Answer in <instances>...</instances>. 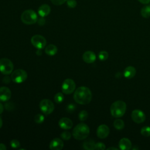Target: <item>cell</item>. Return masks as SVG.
I'll list each match as a JSON object with an SVG mask.
<instances>
[{
  "instance_id": "cell-37",
  "label": "cell",
  "mask_w": 150,
  "mask_h": 150,
  "mask_svg": "<svg viewBox=\"0 0 150 150\" xmlns=\"http://www.w3.org/2000/svg\"><path fill=\"white\" fill-rule=\"evenodd\" d=\"M140 3L142 4H148L150 2V0H138Z\"/></svg>"
},
{
  "instance_id": "cell-36",
  "label": "cell",
  "mask_w": 150,
  "mask_h": 150,
  "mask_svg": "<svg viewBox=\"0 0 150 150\" xmlns=\"http://www.w3.org/2000/svg\"><path fill=\"white\" fill-rule=\"evenodd\" d=\"M11 79L9 78V77L8 76H5L2 79V82L5 84H8V83H9V82L11 81Z\"/></svg>"
},
{
  "instance_id": "cell-25",
  "label": "cell",
  "mask_w": 150,
  "mask_h": 150,
  "mask_svg": "<svg viewBox=\"0 0 150 150\" xmlns=\"http://www.w3.org/2000/svg\"><path fill=\"white\" fill-rule=\"evenodd\" d=\"M45 120V117L42 114H38L35 116L34 121L37 124H41Z\"/></svg>"
},
{
  "instance_id": "cell-1",
  "label": "cell",
  "mask_w": 150,
  "mask_h": 150,
  "mask_svg": "<svg viewBox=\"0 0 150 150\" xmlns=\"http://www.w3.org/2000/svg\"><path fill=\"white\" fill-rule=\"evenodd\" d=\"M73 98L74 101L81 105L90 103L92 98V93L90 90L85 86H81L77 88L74 91Z\"/></svg>"
},
{
  "instance_id": "cell-35",
  "label": "cell",
  "mask_w": 150,
  "mask_h": 150,
  "mask_svg": "<svg viewBox=\"0 0 150 150\" xmlns=\"http://www.w3.org/2000/svg\"><path fill=\"white\" fill-rule=\"evenodd\" d=\"M37 22L38 23L39 25L40 26H43L44 25V24L45 23V19H44V17H41L39 19H38V21H37Z\"/></svg>"
},
{
  "instance_id": "cell-38",
  "label": "cell",
  "mask_w": 150,
  "mask_h": 150,
  "mask_svg": "<svg viewBox=\"0 0 150 150\" xmlns=\"http://www.w3.org/2000/svg\"><path fill=\"white\" fill-rule=\"evenodd\" d=\"M6 149V147L4 144L0 143V150H5Z\"/></svg>"
},
{
  "instance_id": "cell-11",
  "label": "cell",
  "mask_w": 150,
  "mask_h": 150,
  "mask_svg": "<svg viewBox=\"0 0 150 150\" xmlns=\"http://www.w3.org/2000/svg\"><path fill=\"white\" fill-rule=\"evenodd\" d=\"M109 133L110 129L105 124L100 125L97 129V135L101 139H104L107 137Z\"/></svg>"
},
{
  "instance_id": "cell-22",
  "label": "cell",
  "mask_w": 150,
  "mask_h": 150,
  "mask_svg": "<svg viewBox=\"0 0 150 150\" xmlns=\"http://www.w3.org/2000/svg\"><path fill=\"white\" fill-rule=\"evenodd\" d=\"M114 127L117 129H122L124 127V122L121 119H117L114 122Z\"/></svg>"
},
{
  "instance_id": "cell-16",
  "label": "cell",
  "mask_w": 150,
  "mask_h": 150,
  "mask_svg": "<svg viewBox=\"0 0 150 150\" xmlns=\"http://www.w3.org/2000/svg\"><path fill=\"white\" fill-rule=\"evenodd\" d=\"M51 11L50 7L49 5L47 4H43L40 5L38 10V14L40 15L41 17H45L47 16Z\"/></svg>"
},
{
  "instance_id": "cell-29",
  "label": "cell",
  "mask_w": 150,
  "mask_h": 150,
  "mask_svg": "<svg viewBox=\"0 0 150 150\" xmlns=\"http://www.w3.org/2000/svg\"><path fill=\"white\" fill-rule=\"evenodd\" d=\"M10 145L13 148H18L20 146V142L17 139H12L10 142Z\"/></svg>"
},
{
  "instance_id": "cell-20",
  "label": "cell",
  "mask_w": 150,
  "mask_h": 150,
  "mask_svg": "<svg viewBox=\"0 0 150 150\" xmlns=\"http://www.w3.org/2000/svg\"><path fill=\"white\" fill-rule=\"evenodd\" d=\"M83 148L87 150H94L95 149L96 143L91 139H88L84 142L83 144Z\"/></svg>"
},
{
  "instance_id": "cell-31",
  "label": "cell",
  "mask_w": 150,
  "mask_h": 150,
  "mask_svg": "<svg viewBox=\"0 0 150 150\" xmlns=\"http://www.w3.org/2000/svg\"><path fill=\"white\" fill-rule=\"evenodd\" d=\"M105 149V145L103 142H97L96 144L95 149L98 150H104Z\"/></svg>"
},
{
  "instance_id": "cell-14",
  "label": "cell",
  "mask_w": 150,
  "mask_h": 150,
  "mask_svg": "<svg viewBox=\"0 0 150 150\" xmlns=\"http://www.w3.org/2000/svg\"><path fill=\"white\" fill-rule=\"evenodd\" d=\"M58 124L59 127L64 129H69L72 128L73 125L72 121L66 117H63L60 119Z\"/></svg>"
},
{
  "instance_id": "cell-34",
  "label": "cell",
  "mask_w": 150,
  "mask_h": 150,
  "mask_svg": "<svg viewBox=\"0 0 150 150\" xmlns=\"http://www.w3.org/2000/svg\"><path fill=\"white\" fill-rule=\"evenodd\" d=\"M75 109V105L74 104H69L67 106V108H66V110L70 112H71L73 111H74Z\"/></svg>"
},
{
  "instance_id": "cell-43",
  "label": "cell",
  "mask_w": 150,
  "mask_h": 150,
  "mask_svg": "<svg viewBox=\"0 0 150 150\" xmlns=\"http://www.w3.org/2000/svg\"><path fill=\"white\" fill-rule=\"evenodd\" d=\"M149 6H150V2H149Z\"/></svg>"
},
{
  "instance_id": "cell-41",
  "label": "cell",
  "mask_w": 150,
  "mask_h": 150,
  "mask_svg": "<svg viewBox=\"0 0 150 150\" xmlns=\"http://www.w3.org/2000/svg\"><path fill=\"white\" fill-rule=\"evenodd\" d=\"M3 124V122H2V119L1 118V117H0V128L2 127Z\"/></svg>"
},
{
  "instance_id": "cell-30",
  "label": "cell",
  "mask_w": 150,
  "mask_h": 150,
  "mask_svg": "<svg viewBox=\"0 0 150 150\" xmlns=\"http://www.w3.org/2000/svg\"><path fill=\"white\" fill-rule=\"evenodd\" d=\"M67 5L70 8H74L77 6V2L76 0H67Z\"/></svg>"
},
{
  "instance_id": "cell-23",
  "label": "cell",
  "mask_w": 150,
  "mask_h": 150,
  "mask_svg": "<svg viewBox=\"0 0 150 150\" xmlns=\"http://www.w3.org/2000/svg\"><path fill=\"white\" fill-rule=\"evenodd\" d=\"M54 101L57 104H60L62 103L64 100V96L63 93L60 92L56 93L54 96Z\"/></svg>"
},
{
  "instance_id": "cell-10",
  "label": "cell",
  "mask_w": 150,
  "mask_h": 150,
  "mask_svg": "<svg viewBox=\"0 0 150 150\" xmlns=\"http://www.w3.org/2000/svg\"><path fill=\"white\" fill-rule=\"evenodd\" d=\"M131 118L132 120L138 124L143 122L146 118V116L143 111L140 110H134L131 113Z\"/></svg>"
},
{
  "instance_id": "cell-42",
  "label": "cell",
  "mask_w": 150,
  "mask_h": 150,
  "mask_svg": "<svg viewBox=\"0 0 150 150\" xmlns=\"http://www.w3.org/2000/svg\"><path fill=\"white\" fill-rule=\"evenodd\" d=\"M107 149H114V150H118V149L117 148H114V147H110V148H108Z\"/></svg>"
},
{
  "instance_id": "cell-13",
  "label": "cell",
  "mask_w": 150,
  "mask_h": 150,
  "mask_svg": "<svg viewBox=\"0 0 150 150\" xmlns=\"http://www.w3.org/2000/svg\"><path fill=\"white\" fill-rule=\"evenodd\" d=\"M64 146L63 141L59 138H56L52 139L49 145V148L52 150H61Z\"/></svg>"
},
{
  "instance_id": "cell-2",
  "label": "cell",
  "mask_w": 150,
  "mask_h": 150,
  "mask_svg": "<svg viewBox=\"0 0 150 150\" xmlns=\"http://www.w3.org/2000/svg\"><path fill=\"white\" fill-rule=\"evenodd\" d=\"M73 136L77 140H83L87 138L90 134V128L84 123L78 124L73 130Z\"/></svg>"
},
{
  "instance_id": "cell-15",
  "label": "cell",
  "mask_w": 150,
  "mask_h": 150,
  "mask_svg": "<svg viewBox=\"0 0 150 150\" xmlns=\"http://www.w3.org/2000/svg\"><path fill=\"white\" fill-rule=\"evenodd\" d=\"M96 56L92 51H86L83 54V60L87 63H92L95 62Z\"/></svg>"
},
{
  "instance_id": "cell-32",
  "label": "cell",
  "mask_w": 150,
  "mask_h": 150,
  "mask_svg": "<svg viewBox=\"0 0 150 150\" xmlns=\"http://www.w3.org/2000/svg\"><path fill=\"white\" fill-rule=\"evenodd\" d=\"M4 107H5L6 110H7L8 111H11V110H12L14 108V105L11 102H6L5 104Z\"/></svg>"
},
{
  "instance_id": "cell-5",
  "label": "cell",
  "mask_w": 150,
  "mask_h": 150,
  "mask_svg": "<svg viewBox=\"0 0 150 150\" xmlns=\"http://www.w3.org/2000/svg\"><path fill=\"white\" fill-rule=\"evenodd\" d=\"M13 69V64L12 61L7 58L0 59V71L5 75H8L12 73Z\"/></svg>"
},
{
  "instance_id": "cell-40",
  "label": "cell",
  "mask_w": 150,
  "mask_h": 150,
  "mask_svg": "<svg viewBox=\"0 0 150 150\" xmlns=\"http://www.w3.org/2000/svg\"><path fill=\"white\" fill-rule=\"evenodd\" d=\"M3 111H4V105H2V103H0V114L2 113Z\"/></svg>"
},
{
  "instance_id": "cell-4",
  "label": "cell",
  "mask_w": 150,
  "mask_h": 150,
  "mask_svg": "<svg viewBox=\"0 0 150 150\" xmlns=\"http://www.w3.org/2000/svg\"><path fill=\"white\" fill-rule=\"evenodd\" d=\"M36 13L32 9H27L22 12L21 16V21L26 25H33L38 21Z\"/></svg>"
},
{
  "instance_id": "cell-17",
  "label": "cell",
  "mask_w": 150,
  "mask_h": 150,
  "mask_svg": "<svg viewBox=\"0 0 150 150\" xmlns=\"http://www.w3.org/2000/svg\"><path fill=\"white\" fill-rule=\"evenodd\" d=\"M120 148L122 150H129L131 148L132 144L130 140L127 138H123L119 141Z\"/></svg>"
},
{
  "instance_id": "cell-19",
  "label": "cell",
  "mask_w": 150,
  "mask_h": 150,
  "mask_svg": "<svg viewBox=\"0 0 150 150\" xmlns=\"http://www.w3.org/2000/svg\"><path fill=\"white\" fill-rule=\"evenodd\" d=\"M45 52L49 56H53L57 53V47H56V46L50 44L46 47Z\"/></svg>"
},
{
  "instance_id": "cell-24",
  "label": "cell",
  "mask_w": 150,
  "mask_h": 150,
  "mask_svg": "<svg viewBox=\"0 0 150 150\" xmlns=\"http://www.w3.org/2000/svg\"><path fill=\"white\" fill-rule=\"evenodd\" d=\"M141 134L144 137L150 136V127L148 126L143 127L141 129Z\"/></svg>"
},
{
  "instance_id": "cell-12",
  "label": "cell",
  "mask_w": 150,
  "mask_h": 150,
  "mask_svg": "<svg viewBox=\"0 0 150 150\" xmlns=\"http://www.w3.org/2000/svg\"><path fill=\"white\" fill-rule=\"evenodd\" d=\"M11 91L7 87H0V101H8L11 97Z\"/></svg>"
},
{
  "instance_id": "cell-27",
  "label": "cell",
  "mask_w": 150,
  "mask_h": 150,
  "mask_svg": "<svg viewBox=\"0 0 150 150\" xmlns=\"http://www.w3.org/2000/svg\"><path fill=\"white\" fill-rule=\"evenodd\" d=\"M108 57V53L106 51H101L98 53V58L101 61H104Z\"/></svg>"
},
{
  "instance_id": "cell-8",
  "label": "cell",
  "mask_w": 150,
  "mask_h": 150,
  "mask_svg": "<svg viewBox=\"0 0 150 150\" xmlns=\"http://www.w3.org/2000/svg\"><path fill=\"white\" fill-rule=\"evenodd\" d=\"M76 88V84L73 80L71 79H65L62 85V91L64 94H70Z\"/></svg>"
},
{
  "instance_id": "cell-39",
  "label": "cell",
  "mask_w": 150,
  "mask_h": 150,
  "mask_svg": "<svg viewBox=\"0 0 150 150\" xmlns=\"http://www.w3.org/2000/svg\"><path fill=\"white\" fill-rule=\"evenodd\" d=\"M36 53V54H37L38 56H40V55H42V52L41 49H38V50H37Z\"/></svg>"
},
{
  "instance_id": "cell-33",
  "label": "cell",
  "mask_w": 150,
  "mask_h": 150,
  "mask_svg": "<svg viewBox=\"0 0 150 150\" xmlns=\"http://www.w3.org/2000/svg\"><path fill=\"white\" fill-rule=\"evenodd\" d=\"M51 2L55 5H61L67 1V0H50Z\"/></svg>"
},
{
  "instance_id": "cell-6",
  "label": "cell",
  "mask_w": 150,
  "mask_h": 150,
  "mask_svg": "<svg viewBox=\"0 0 150 150\" xmlns=\"http://www.w3.org/2000/svg\"><path fill=\"white\" fill-rule=\"evenodd\" d=\"M28 77V74L23 69L14 70L11 76V80L16 83H21L25 81Z\"/></svg>"
},
{
  "instance_id": "cell-21",
  "label": "cell",
  "mask_w": 150,
  "mask_h": 150,
  "mask_svg": "<svg viewBox=\"0 0 150 150\" xmlns=\"http://www.w3.org/2000/svg\"><path fill=\"white\" fill-rule=\"evenodd\" d=\"M141 15L144 18H148L150 16V6L145 5L141 9Z\"/></svg>"
},
{
  "instance_id": "cell-9",
  "label": "cell",
  "mask_w": 150,
  "mask_h": 150,
  "mask_svg": "<svg viewBox=\"0 0 150 150\" xmlns=\"http://www.w3.org/2000/svg\"><path fill=\"white\" fill-rule=\"evenodd\" d=\"M30 40L33 46L37 49H43L46 45V39L43 36L40 35H33Z\"/></svg>"
},
{
  "instance_id": "cell-26",
  "label": "cell",
  "mask_w": 150,
  "mask_h": 150,
  "mask_svg": "<svg viewBox=\"0 0 150 150\" xmlns=\"http://www.w3.org/2000/svg\"><path fill=\"white\" fill-rule=\"evenodd\" d=\"M87 117H88V113L86 110H82L79 114V120L81 121H84L86 120H87Z\"/></svg>"
},
{
  "instance_id": "cell-18",
  "label": "cell",
  "mask_w": 150,
  "mask_h": 150,
  "mask_svg": "<svg viewBox=\"0 0 150 150\" xmlns=\"http://www.w3.org/2000/svg\"><path fill=\"white\" fill-rule=\"evenodd\" d=\"M136 69L133 66H128L124 71V76L127 79H131L135 76Z\"/></svg>"
},
{
  "instance_id": "cell-3",
  "label": "cell",
  "mask_w": 150,
  "mask_h": 150,
  "mask_svg": "<svg viewBox=\"0 0 150 150\" xmlns=\"http://www.w3.org/2000/svg\"><path fill=\"white\" fill-rule=\"evenodd\" d=\"M127 105L125 102L118 100L114 102L110 107V112L112 117L118 118L123 116L126 111Z\"/></svg>"
},
{
  "instance_id": "cell-28",
  "label": "cell",
  "mask_w": 150,
  "mask_h": 150,
  "mask_svg": "<svg viewBox=\"0 0 150 150\" xmlns=\"http://www.w3.org/2000/svg\"><path fill=\"white\" fill-rule=\"evenodd\" d=\"M61 138L63 139V140H66L67 141L69 139H70L71 138V134L69 132V131H63L62 132L61 135H60Z\"/></svg>"
},
{
  "instance_id": "cell-7",
  "label": "cell",
  "mask_w": 150,
  "mask_h": 150,
  "mask_svg": "<svg viewBox=\"0 0 150 150\" xmlns=\"http://www.w3.org/2000/svg\"><path fill=\"white\" fill-rule=\"evenodd\" d=\"M39 107L41 111L46 115L51 114L54 109V104L49 99H43L41 100L39 103Z\"/></svg>"
}]
</instances>
